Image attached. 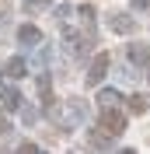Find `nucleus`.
<instances>
[{
  "label": "nucleus",
  "instance_id": "obj_1",
  "mask_svg": "<svg viewBox=\"0 0 150 154\" xmlns=\"http://www.w3.org/2000/svg\"><path fill=\"white\" fill-rule=\"evenodd\" d=\"M98 123H101V133L105 137H119L122 130H126V116H122L119 109H105Z\"/></svg>",
  "mask_w": 150,
  "mask_h": 154
},
{
  "label": "nucleus",
  "instance_id": "obj_11",
  "mask_svg": "<svg viewBox=\"0 0 150 154\" xmlns=\"http://www.w3.org/2000/svg\"><path fill=\"white\" fill-rule=\"evenodd\" d=\"M80 18H84L87 25H91V21H94V7H91V4H84V7H80Z\"/></svg>",
  "mask_w": 150,
  "mask_h": 154
},
{
  "label": "nucleus",
  "instance_id": "obj_9",
  "mask_svg": "<svg viewBox=\"0 0 150 154\" xmlns=\"http://www.w3.org/2000/svg\"><path fill=\"white\" fill-rule=\"evenodd\" d=\"M25 11H28V14H38V11H49V0H25Z\"/></svg>",
  "mask_w": 150,
  "mask_h": 154
},
{
  "label": "nucleus",
  "instance_id": "obj_13",
  "mask_svg": "<svg viewBox=\"0 0 150 154\" xmlns=\"http://www.w3.org/2000/svg\"><path fill=\"white\" fill-rule=\"evenodd\" d=\"M133 7H140V11H147V7H150V0H133Z\"/></svg>",
  "mask_w": 150,
  "mask_h": 154
},
{
  "label": "nucleus",
  "instance_id": "obj_14",
  "mask_svg": "<svg viewBox=\"0 0 150 154\" xmlns=\"http://www.w3.org/2000/svg\"><path fill=\"white\" fill-rule=\"evenodd\" d=\"M7 133V119H4V116H0V137Z\"/></svg>",
  "mask_w": 150,
  "mask_h": 154
},
{
  "label": "nucleus",
  "instance_id": "obj_7",
  "mask_svg": "<svg viewBox=\"0 0 150 154\" xmlns=\"http://www.w3.org/2000/svg\"><path fill=\"white\" fill-rule=\"evenodd\" d=\"M18 38H21V42H28V46H35V42H42V32H38L35 25H25V28L18 32Z\"/></svg>",
  "mask_w": 150,
  "mask_h": 154
},
{
  "label": "nucleus",
  "instance_id": "obj_12",
  "mask_svg": "<svg viewBox=\"0 0 150 154\" xmlns=\"http://www.w3.org/2000/svg\"><path fill=\"white\" fill-rule=\"evenodd\" d=\"M21 154H38V147L35 144H21Z\"/></svg>",
  "mask_w": 150,
  "mask_h": 154
},
{
  "label": "nucleus",
  "instance_id": "obj_5",
  "mask_svg": "<svg viewBox=\"0 0 150 154\" xmlns=\"http://www.w3.org/2000/svg\"><path fill=\"white\" fill-rule=\"evenodd\" d=\"M0 98H4V109H7V112L10 109H21V95L10 91V88H4V84H0Z\"/></svg>",
  "mask_w": 150,
  "mask_h": 154
},
{
  "label": "nucleus",
  "instance_id": "obj_15",
  "mask_svg": "<svg viewBox=\"0 0 150 154\" xmlns=\"http://www.w3.org/2000/svg\"><path fill=\"white\" fill-rule=\"evenodd\" d=\"M147 77H150V67H147Z\"/></svg>",
  "mask_w": 150,
  "mask_h": 154
},
{
  "label": "nucleus",
  "instance_id": "obj_10",
  "mask_svg": "<svg viewBox=\"0 0 150 154\" xmlns=\"http://www.w3.org/2000/svg\"><path fill=\"white\" fill-rule=\"evenodd\" d=\"M98 98H101V105H105V109H112V105H115V98H119V91H112V88H108V91H101Z\"/></svg>",
  "mask_w": 150,
  "mask_h": 154
},
{
  "label": "nucleus",
  "instance_id": "obj_4",
  "mask_svg": "<svg viewBox=\"0 0 150 154\" xmlns=\"http://www.w3.org/2000/svg\"><path fill=\"white\" fill-rule=\"evenodd\" d=\"M129 60H133V63H150V46L133 42V46H129Z\"/></svg>",
  "mask_w": 150,
  "mask_h": 154
},
{
  "label": "nucleus",
  "instance_id": "obj_8",
  "mask_svg": "<svg viewBox=\"0 0 150 154\" xmlns=\"http://www.w3.org/2000/svg\"><path fill=\"white\" fill-rule=\"evenodd\" d=\"M7 77H25L28 70H25V60H7V70H4Z\"/></svg>",
  "mask_w": 150,
  "mask_h": 154
},
{
  "label": "nucleus",
  "instance_id": "obj_6",
  "mask_svg": "<svg viewBox=\"0 0 150 154\" xmlns=\"http://www.w3.org/2000/svg\"><path fill=\"white\" fill-rule=\"evenodd\" d=\"M147 105H150L147 95H129V102H126V109H129L133 116H143V112H147Z\"/></svg>",
  "mask_w": 150,
  "mask_h": 154
},
{
  "label": "nucleus",
  "instance_id": "obj_2",
  "mask_svg": "<svg viewBox=\"0 0 150 154\" xmlns=\"http://www.w3.org/2000/svg\"><path fill=\"white\" fill-rule=\"evenodd\" d=\"M108 63H112V56H108V53H98L94 63H91V74H87V84H98L105 77V70H108Z\"/></svg>",
  "mask_w": 150,
  "mask_h": 154
},
{
  "label": "nucleus",
  "instance_id": "obj_3",
  "mask_svg": "<svg viewBox=\"0 0 150 154\" xmlns=\"http://www.w3.org/2000/svg\"><path fill=\"white\" fill-rule=\"evenodd\" d=\"M108 25H112L119 35H129V32L136 28V21H133V18H126V14H112V18H108Z\"/></svg>",
  "mask_w": 150,
  "mask_h": 154
}]
</instances>
